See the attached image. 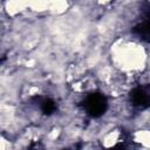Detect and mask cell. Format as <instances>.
Here are the masks:
<instances>
[{
  "mask_svg": "<svg viewBox=\"0 0 150 150\" xmlns=\"http://www.w3.org/2000/svg\"><path fill=\"white\" fill-rule=\"evenodd\" d=\"M130 100L134 105L139 108H145L149 104V91L143 87L135 88L130 94Z\"/></svg>",
  "mask_w": 150,
  "mask_h": 150,
  "instance_id": "7a4b0ae2",
  "label": "cell"
},
{
  "mask_svg": "<svg viewBox=\"0 0 150 150\" xmlns=\"http://www.w3.org/2000/svg\"><path fill=\"white\" fill-rule=\"evenodd\" d=\"M134 30H135V33L138 34V36H141V38H143V39H145V40H148V38H149V21L145 20V21L141 22L139 25H137V26L135 27Z\"/></svg>",
  "mask_w": 150,
  "mask_h": 150,
  "instance_id": "277c9868",
  "label": "cell"
},
{
  "mask_svg": "<svg viewBox=\"0 0 150 150\" xmlns=\"http://www.w3.org/2000/svg\"><path fill=\"white\" fill-rule=\"evenodd\" d=\"M39 105L43 114L50 115L56 110V103L49 97H41L39 98Z\"/></svg>",
  "mask_w": 150,
  "mask_h": 150,
  "instance_id": "3957f363",
  "label": "cell"
},
{
  "mask_svg": "<svg viewBox=\"0 0 150 150\" xmlns=\"http://www.w3.org/2000/svg\"><path fill=\"white\" fill-rule=\"evenodd\" d=\"M108 108V101L101 93H91L83 101V109L91 117L102 116Z\"/></svg>",
  "mask_w": 150,
  "mask_h": 150,
  "instance_id": "6da1fadb",
  "label": "cell"
}]
</instances>
